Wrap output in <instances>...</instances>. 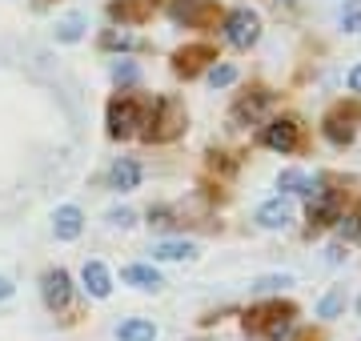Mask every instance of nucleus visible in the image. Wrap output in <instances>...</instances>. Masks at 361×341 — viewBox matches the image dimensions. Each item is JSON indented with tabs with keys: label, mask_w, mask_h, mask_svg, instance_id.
I'll return each mask as SVG.
<instances>
[{
	"label": "nucleus",
	"mask_w": 361,
	"mask_h": 341,
	"mask_svg": "<svg viewBox=\"0 0 361 341\" xmlns=\"http://www.w3.org/2000/svg\"><path fill=\"white\" fill-rule=\"evenodd\" d=\"M261 141L273 153H293L297 141H301V125H297V117H273L265 125V132H261Z\"/></svg>",
	"instance_id": "obj_7"
},
{
	"label": "nucleus",
	"mask_w": 361,
	"mask_h": 341,
	"mask_svg": "<svg viewBox=\"0 0 361 341\" xmlns=\"http://www.w3.org/2000/svg\"><path fill=\"white\" fill-rule=\"evenodd\" d=\"M361 113V105L357 101H353V105H337L334 113H329V117H325V125H322V132H325V141L329 144H337V149H345L349 141H353V125H349V120L357 117Z\"/></svg>",
	"instance_id": "obj_8"
},
{
	"label": "nucleus",
	"mask_w": 361,
	"mask_h": 341,
	"mask_svg": "<svg viewBox=\"0 0 361 341\" xmlns=\"http://www.w3.org/2000/svg\"><path fill=\"white\" fill-rule=\"evenodd\" d=\"M345 85H349V92H357V97H361V65H353V68H349Z\"/></svg>",
	"instance_id": "obj_30"
},
{
	"label": "nucleus",
	"mask_w": 361,
	"mask_h": 341,
	"mask_svg": "<svg viewBox=\"0 0 361 341\" xmlns=\"http://www.w3.org/2000/svg\"><path fill=\"white\" fill-rule=\"evenodd\" d=\"M225 40H229L233 49H253L261 40V16L253 13V8H233L229 16H225Z\"/></svg>",
	"instance_id": "obj_4"
},
{
	"label": "nucleus",
	"mask_w": 361,
	"mask_h": 341,
	"mask_svg": "<svg viewBox=\"0 0 361 341\" xmlns=\"http://www.w3.org/2000/svg\"><path fill=\"white\" fill-rule=\"evenodd\" d=\"M205 80L213 85V89H229L233 80H237V68H233V65H209L205 68Z\"/></svg>",
	"instance_id": "obj_25"
},
{
	"label": "nucleus",
	"mask_w": 361,
	"mask_h": 341,
	"mask_svg": "<svg viewBox=\"0 0 361 341\" xmlns=\"http://www.w3.org/2000/svg\"><path fill=\"white\" fill-rule=\"evenodd\" d=\"M209 61H217V49L213 44H185L173 53V68H177L180 77H197Z\"/></svg>",
	"instance_id": "obj_9"
},
{
	"label": "nucleus",
	"mask_w": 361,
	"mask_h": 341,
	"mask_svg": "<svg viewBox=\"0 0 361 341\" xmlns=\"http://www.w3.org/2000/svg\"><path fill=\"white\" fill-rule=\"evenodd\" d=\"M149 253H153V261H193L197 245L193 241H157Z\"/></svg>",
	"instance_id": "obj_17"
},
{
	"label": "nucleus",
	"mask_w": 361,
	"mask_h": 341,
	"mask_svg": "<svg viewBox=\"0 0 361 341\" xmlns=\"http://www.w3.org/2000/svg\"><path fill=\"white\" fill-rule=\"evenodd\" d=\"M137 185H141V165L133 157H116L113 169H109V189L113 193H133Z\"/></svg>",
	"instance_id": "obj_14"
},
{
	"label": "nucleus",
	"mask_w": 361,
	"mask_h": 341,
	"mask_svg": "<svg viewBox=\"0 0 361 341\" xmlns=\"http://www.w3.org/2000/svg\"><path fill=\"white\" fill-rule=\"evenodd\" d=\"M189 125V113L180 105L177 97H157L153 108L145 113V125H141V137L149 144H165V141H177L180 132Z\"/></svg>",
	"instance_id": "obj_1"
},
{
	"label": "nucleus",
	"mask_w": 361,
	"mask_h": 341,
	"mask_svg": "<svg viewBox=\"0 0 361 341\" xmlns=\"http://www.w3.org/2000/svg\"><path fill=\"white\" fill-rule=\"evenodd\" d=\"M104 125H109V137L113 141H129V137H137L145 125V108L137 97H113L109 101V113H104Z\"/></svg>",
	"instance_id": "obj_3"
},
{
	"label": "nucleus",
	"mask_w": 361,
	"mask_h": 341,
	"mask_svg": "<svg viewBox=\"0 0 361 341\" xmlns=\"http://www.w3.org/2000/svg\"><path fill=\"white\" fill-rule=\"evenodd\" d=\"M13 293H16L13 277H4V273H0V302H8V297H13Z\"/></svg>",
	"instance_id": "obj_31"
},
{
	"label": "nucleus",
	"mask_w": 361,
	"mask_h": 341,
	"mask_svg": "<svg viewBox=\"0 0 361 341\" xmlns=\"http://www.w3.org/2000/svg\"><path fill=\"white\" fill-rule=\"evenodd\" d=\"M305 181H310V177H305L301 169H281L277 189H281V193H305Z\"/></svg>",
	"instance_id": "obj_26"
},
{
	"label": "nucleus",
	"mask_w": 361,
	"mask_h": 341,
	"mask_svg": "<svg viewBox=\"0 0 361 341\" xmlns=\"http://www.w3.org/2000/svg\"><path fill=\"white\" fill-rule=\"evenodd\" d=\"M109 77H113V85H121V89H133V85L141 80V68L133 65V61H113Z\"/></svg>",
	"instance_id": "obj_20"
},
{
	"label": "nucleus",
	"mask_w": 361,
	"mask_h": 341,
	"mask_svg": "<svg viewBox=\"0 0 361 341\" xmlns=\"http://www.w3.org/2000/svg\"><path fill=\"white\" fill-rule=\"evenodd\" d=\"M169 16L185 28H209L213 20H221V8L213 0H173L169 4Z\"/></svg>",
	"instance_id": "obj_6"
},
{
	"label": "nucleus",
	"mask_w": 361,
	"mask_h": 341,
	"mask_svg": "<svg viewBox=\"0 0 361 341\" xmlns=\"http://www.w3.org/2000/svg\"><path fill=\"white\" fill-rule=\"evenodd\" d=\"M341 309H345V289H341V285L329 289L322 302H317V317H337Z\"/></svg>",
	"instance_id": "obj_21"
},
{
	"label": "nucleus",
	"mask_w": 361,
	"mask_h": 341,
	"mask_svg": "<svg viewBox=\"0 0 361 341\" xmlns=\"http://www.w3.org/2000/svg\"><path fill=\"white\" fill-rule=\"evenodd\" d=\"M293 317L297 309L293 305H257L245 314V333L249 337H261V341H285L293 333Z\"/></svg>",
	"instance_id": "obj_2"
},
{
	"label": "nucleus",
	"mask_w": 361,
	"mask_h": 341,
	"mask_svg": "<svg viewBox=\"0 0 361 341\" xmlns=\"http://www.w3.org/2000/svg\"><path fill=\"white\" fill-rule=\"evenodd\" d=\"M341 28L345 32H361V0H345L341 4Z\"/></svg>",
	"instance_id": "obj_27"
},
{
	"label": "nucleus",
	"mask_w": 361,
	"mask_h": 341,
	"mask_svg": "<svg viewBox=\"0 0 361 341\" xmlns=\"http://www.w3.org/2000/svg\"><path fill=\"white\" fill-rule=\"evenodd\" d=\"M285 4H293V0H285Z\"/></svg>",
	"instance_id": "obj_34"
},
{
	"label": "nucleus",
	"mask_w": 361,
	"mask_h": 341,
	"mask_svg": "<svg viewBox=\"0 0 361 341\" xmlns=\"http://www.w3.org/2000/svg\"><path fill=\"white\" fill-rule=\"evenodd\" d=\"M293 285V273H269L253 281V293H281V289Z\"/></svg>",
	"instance_id": "obj_22"
},
{
	"label": "nucleus",
	"mask_w": 361,
	"mask_h": 341,
	"mask_svg": "<svg viewBox=\"0 0 361 341\" xmlns=\"http://www.w3.org/2000/svg\"><path fill=\"white\" fill-rule=\"evenodd\" d=\"M80 289L89 293L92 302H104V297L113 293V273H109V265L104 261H85L80 265Z\"/></svg>",
	"instance_id": "obj_10"
},
{
	"label": "nucleus",
	"mask_w": 361,
	"mask_h": 341,
	"mask_svg": "<svg viewBox=\"0 0 361 341\" xmlns=\"http://www.w3.org/2000/svg\"><path fill=\"white\" fill-rule=\"evenodd\" d=\"M104 221L113 225V229H133V225H137V213L121 205V209H109V213H104Z\"/></svg>",
	"instance_id": "obj_28"
},
{
	"label": "nucleus",
	"mask_w": 361,
	"mask_h": 341,
	"mask_svg": "<svg viewBox=\"0 0 361 341\" xmlns=\"http://www.w3.org/2000/svg\"><path fill=\"white\" fill-rule=\"evenodd\" d=\"M52 233H56V241H77L85 233V213L77 205H61L52 213Z\"/></svg>",
	"instance_id": "obj_12"
},
{
	"label": "nucleus",
	"mask_w": 361,
	"mask_h": 341,
	"mask_svg": "<svg viewBox=\"0 0 361 341\" xmlns=\"http://www.w3.org/2000/svg\"><path fill=\"white\" fill-rule=\"evenodd\" d=\"M121 281L133 289H141V293H157V289L165 285V277L157 273L153 265H125L121 269Z\"/></svg>",
	"instance_id": "obj_16"
},
{
	"label": "nucleus",
	"mask_w": 361,
	"mask_h": 341,
	"mask_svg": "<svg viewBox=\"0 0 361 341\" xmlns=\"http://www.w3.org/2000/svg\"><path fill=\"white\" fill-rule=\"evenodd\" d=\"M269 105H273V92L269 89H253L249 97H241V101L233 105V120H237V125H253Z\"/></svg>",
	"instance_id": "obj_13"
},
{
	"label": "nucleus",
	"mask_w": 361,
	"mask_h": 341,
	"mask_svg": "<svg viewBox=\"0 0 361 341\" xmlns=\"http://www.w3.org/2000/svg\"><path fill=\"white\" fill-rule=\"evenodd\" d=\"M341 257H345V249H341V245H329V249H325V261H329V265H337Z\"/></svg>",
	"instance_id": "obj_32"
},
{
	"label": "nucleus",
	"mask_w": 361,
	"mask_h": 341,
	"mask_svg": "<svg viewBox=\"0 0 361 341\" xmlns=\"http://www.w3.org/2000/svg\"><path fill=\"white\" fill-rule=\"evenodd\" d=\"M337 229H341V241H361V205L353 213H341Z\"/></svg>",
	"instance_id": "obj_23"
},
{
	"label": "nucleus",
	"mask_w": 361,
	"mask_h": 341,
	"mask_svg": "<svg viewBox=\"0 0 361 341\" xmlns=\"http://www.w3.org/2000/svg\"><path fill=\"white\" fill-rule=\"evenodd\" d=\"M133 44H137V40H133V32H125V28H104L101 32V49H121V53H125Z\"/></svg>",
	"instance_id": "obj_24"
},
{
	"label": "nucleus",
	"mask_w": 361,
	"mask_h": 341,
	"mask_svg": "<svg viewBox=\"0 0 361 341\" xmlns=\"http://www.w3.org/2000/svg\"><path fill=\"white\" fill-rule=\"evenodd\" d=\"M52 0H32V8H49Z\"/></svg>",
	"instance_id": "obj_33"
},
{
	"label": "nucleus",
	"mask_w": 361,
	"mask_h": 341,
	"mask_svg": "<svg viewBox=\"0 0 361 341\" xmlns=\"http://www.w3.org/2000/svg\"><path fill=\"white\" fill-rule=\"evenodd\" d=\"M80 37H85V16L80 13H68L65 20H56V40L61 44H77Z\"/></svg>",
	"instance_id": "obj_19"
},
{
	"label": "nucleus",
	"mask_w": 361,
	"mask_h": 341,
	"mask_svg": "<svg viewBox=\"0 0 361 341\" xmlns=\"http://www.w3.org/2000/svg\"><path fill=\"white\" fill-rule=\"evenodd\" d=\"M157 337V326L149 317H129L116 326V341H153Z\"/></svg>",
	"instance_id": "obj_18"
},
{
	"label": "nucleus",
	"mask_w": 361,
	"mask_h": 341,
	"mask_svg": "<svg viewBox=\"0 0 361 341\" xmlns=\"http://www.w3.org/2000/svg\"><path fill=\"white\" fill-rule=\"evenodd\" d=\"M153 4L157 0H113V4H109V16H113L121 28L125 25H141L145 16L153 13Z\"/></svg>",
	"instance_id": "obj_15"
},
{
	"label": "nucleus",
	"mask_w": 361,
	"mask_h": 341,
	"mask_svg": "<svg viewBox=\"0 0 361 341\" xmlns=\"http://www.w3.org/2000/svg\"><path fill=\"white\" fill-rule=\"evenodd\" d=\"M253 221H257L261 229H289V221H293V209H289V201H285V197L261 201L257 213H253Z\"/></svg>",
	"instance_id": "obj_11"
},
{
	"label": "nucleus",
	"mask_w": 361,
	"mask_h": 341,
	"mask_svg": "<svg viewBox=\"0 0 361 341\" xmlns=\"http://www.w3.org/2000/svg\"><path fill=\"white\" fill-rule=\"evenodd\" d=\"M173 225H177V217H173L169 209H149V229H157V233H169Z\"/></svg>",
	"instance_id": "obj_29"
},
{
	"label": "nucleus",
	"mask_w": 361,
	"mask_h": 341,
	"mask_svg": "<svg viewBox=\"0 0 361 341\" xmlns=\"http://www.w3.org/2000/svg\"><path fill=\"white\" fill-rule=\"evenodd\" d=\"M40 302L49 305L52 314H65L68 305H73V277H68V269H44L40 273Z\"/></svg>",
	"instance_id": "obj_5"
}]
</instances>
